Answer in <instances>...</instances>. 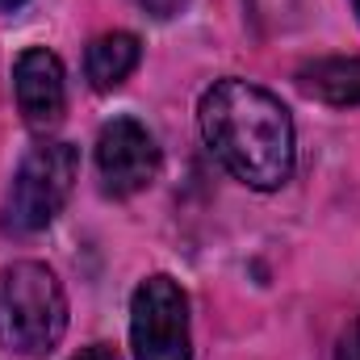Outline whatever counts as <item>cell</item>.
Returning <instances> with one entry per match:
<instances>
[{"instance_id":"1","label":"cell","mask_w":360,"mask_h":360,"mask_svg":"<svg viewBox=\"0 0 360 360\" xmlns=\"http://www.w3.org/2000/svg\"><path fill=\"white\" fill-rule=\"evenodd\" d=\"M197 122L214 160L248 188L272 193L293 176L297 160L293 117L269 89L235 76L218 80L201 96Z\"/></svg>"},{"instance_id":"2","label":"cell","mask_w":360,"mask_h":360,"mask_svg":"<svg viewBox=\"0 0 360 360\" xmlns=\"http://www.w3.org/2000/svg\"><path fill=\"white\" fill-rule=\"evenodd\" d=\"M68 331V297L59 276L38 260L0 272V344L17 356H46Z\"/></svg>"},{"instance_id":"3","label":"cell","mask_w":360,"mask_h":360,"mask_svg":"<svg viewBox=\"0 0 360 360\" xmlns=\"http://www.w3.org/2000/svg\"><path fill=\"white\" fill-rule=\"evenodd\" d=\"M76 176H80V151L72 143H38L13 172V184L0 205V231L17 239L46 231L68 205Z\"/></svg>"},{"instance_id":"4","label":"cell","mask_w":360,"mask_h":360,"mask_svg":"<svg viewBox=\"0 0 360 360\" xmlns=\"http://www.w3.org/2000/svg\"><path fill=\"white\" fill-rule=\"evenodd\" d=\"M130 348L134 360H188V297L172 276H147L130 297Z\"/></svg>"},{"instance_id":"5","label":"cell","mask_w":360,"mask_h":360,"mask_svg":"<svg viewBox=\"0 0 360 360\" xmlns=\"http://www.w3.org/2000/svg\"><path fill=\"white\" fill-rule=\"evenodd\" d=\"M96 172L109 197H134L160 172L155 134L134 117H113L96 134Z\"/></svg>"},{"instance_id":"6","label":"cell","mask_w":360,"mask_h":360,"mask_svg":"<svg viewBox=\"0 0 360 360\" xmlns=\"http://www.w3.org/2000/svg\"><path fill=\"white\" fill-rule=\"evenodd\" d=\"M13 92L30 130H55L68 109V80H63L59 55L46 46L21 51L13 63Z\"/></svg>"},{"instance_id":"7","label":"cell","mask_w":360,"mask_h":360,"mask_svg":"<svg viewBox=\"0 0 360 360\" xmlns=\"http://www.w3.org/2000/svg\"><path fill=\"white\" fill-rule=\"evenodd\" d=\"M139 55H143V46H139V38L126 34V30H109V34L92 38L89 55H84L89 84L96 92H109V89H117V84H126L130 72L139 68Z\"/></svg>"},{"instance_id":"8","label":"cell","mask_w":360,"mask_h":360,"mask_svg":"<svg viewBox=\"0 0 360 360\" xmlns=\"http://www.w3.org/2000/svg\"><path fill=\"white\" fill-rule=\"evenodd\" d=\"M302 89L335 109L360 105V59H314L297 72Z\"/></svg>"},{"instance_id":"9","label":"cell","mask_w":360,"mask_h":360,"mask_svg":"<svg viewBox=\"0 0 360 360\" xmlns=\"http://www.w3.org/2000/svg\"><path fill=\"white\" fill-rule=\"evenodd\" d=\"M335 360H360V314L344 327L340 335V348H335Z\"/></svg>"},{"instance_id":"10","label":"cell","mask_w":360,"mask_h":360,"mask_svg":"<svg viewBox=\"0 0 360 360\" xmlns=\"http://www.w3.org/2000/svg\"><path fill=\"white\" fill-rule=\"evenodd\" d=\"M139 4H143L147 13H155V17H172L180 8V0H139Z\"/></svg>"},{"instance_id":"11","label":"cell","mask_w":360,"mask_h":360,"mask_svg":"<svg viewBox=\"0 0 360 360\" xmlns=\"http://www.w3.org/2000/svg\"><path fill=\"white\" fill-rule=\"evenodd\" d=\"M72 360H122V356H117L109 344H92V348H84L80 356H72Z\"/></svg>"},{"instance_id":"12","label":"cell","mask_w":360,"mask_h":360,"mask_svg":"<svg viewBox=\"0 0 360 360\" xmlns=\"http://www.w3.org/2000/svg\"><path fill=\"white\" fill-rule=\"evenodd\" d=\"M25 0H0V13H13V8H21Z\"/></svg>"},{"instance_id":"13","label":"cell","mask_w":360,"mask_h":360,"mask_svg":"<svg viewBox=\"0 0 360 360\" xmlns=\"http://www.w3.org/2000/svg\"><path fill=\"white\" fill-rule=\"evenodd\" d=\"M348 4H352V13H356V21H360V0H348Z\"/></svg>"}]
</instances>
